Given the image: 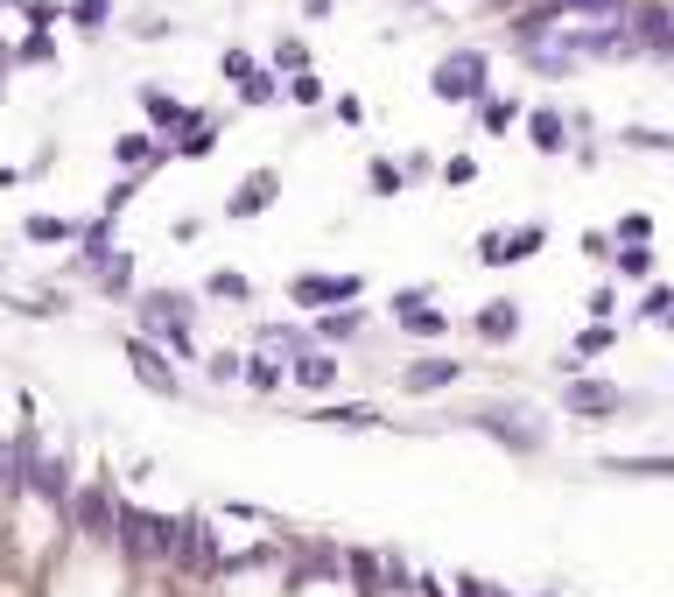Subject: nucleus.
<instances>
[{
	"mask_svg": "<svg viewBox=\"0 0 674 597\" xmlns=\"http://www.w3.org/2000/svg\"><path fill=\"white\" fill-rule=\"evenodd\" d=\"M611 148H640V156H674V134H667V127H640V120H625L619 134H611Z\"/></svg>",
	"mask_w": 674,
	"mask_h": 597,
	"instance_id": "35",
	"label": "nucleus"
},
{
	"mask_svg": "<svg viewBox=\"0 0 674 597\" xmlns=\"http://www.w3.org/2000/svg\"><path fill=\"white\" fill-rule=\"evenodd\" d=\"M260 64L275 71V78H296V71H317V56H310V43H302V35H281V43L267 50Z\"/></svg>",
	"mask_w": 674,
	"mask_h": 597,
	"instance_id": "33",
	"label": "nucleus"
},
{
	"mask_svg": "<svg viewBox=\"0 0 674 597\" xmlns=\"http://www.w3.org/2000/svg\"><path fill=\"white\" fill-rule=\"evenodd\" d=\"M8 64H14V71H50V64H56V35H35V29H29L22 43L8 50Z\"/></svg>",
	"mask_w": 674,
	"mask_h": 597,
	"instance_id": "37",
	"label": "nucleus"
},
{
	"mask_svg": "<svg viewBox=\"0 0 674 597\" xmlns=\"http://www.w3.org/2000/svg\"><path fill=\"white\" fill-rule=\"evenodd\" d=\"M127 310H133V331H141V338H162V331H197V323H204V296H197V288H141Z\"/></svg>",
	"mask_w": 674,
	"mask_h": 597,
	"instance_id": "6",
	"label": "nucleus"
},
{
	"mask_svg": "<svg viewBox=\"0 0 674 597\" xmlns=\"http://www.w3.org/2000/svg\"><path fill=\"white\" fill-rule=\"evenodd\" d=\"M527 148H534V156H548V162H563L576 148V127H569L563 99H534L527 106Z\"/></svg>",
	"mask_w": 674,
	"mask_h": 597,
	"instance_id": "13",
	"label": "nucleus"
},
{
	"mask_svg": "<svg viewBox=\"0 0 674 597\" xmlns=\"http://www.w3.org/2000/svg\"><path fill=\"white\" fill-rule=\"evenodd\" d=\"M611 275L646 288V281H661V254H653V246H611Z\"/></svg>",
	"mask_w": 674,
	"mask_h": 597,
	"instance_id": "28",
	"label": "nucleus"
},
{
	"mask_svg": "<svg viewBox=\"0 0 674 597\" xmlns=\"http://www.w3.org/2000/svg\"><path fill=\"white\" fill-rule=\"evenodd\" d=\"M590 323H619V288H611V281L590 288Z\"/></svg>",
	"mask_w": 674,
	"mask_h": 597,
	"instance_id": "49",
	"label": "nucleus"
},
{
	"mask_svg": "<svg viewBox=\"0 0 674 597\" xmlns=\"http://www.w3.org/2000/svg\"><path fill=\"white\" fill-rule=\"evenodd\" d=\"M233 92H239V106H246V113H267V106H281V78H275L267 64H260L246 85H233Z\"/></svg>",
	"mask_w": 674,
	"mask_h": 597,
	"instance_id": "39",
	"label": "nucleus"
},
{
	"mask_svg": "<svg viewBox=\"0 0 674 597\" xmlns=\"http://www.w3.org/2000/svg\"><path fill=\"white\" fill-rule=\"evenodd\" d=\"M246 394H260V401H281V387H288V359H275V352H254L246 344V380H239Z\"/></svg>",
	"mask_w": 674,
	"mask_h": 597,
	"instance_id": "26",
	"label": "nucleus"
},
{
	"mask_svg": "<svg viewBox=\"0 0 674 597\" xmlns=\"http://www.w3.org/2000/svg\"><path fill=\"white\" fill-rule=\"evenodd\" d=\"M569 352L584 359V365H590V359H605V352H619V323H584V331L569 338Z\"/></svg>",
	"mask_w": 674,
	"mask_h": 597,
	"instance_id": "38",
	"label": "nucleus"
},
{
	"mask_svg": "<svg viewBox=\"0 0 674 597\" xmlns=\"http://www.w3.org/2000/svg\"><path fill=\"white\" fill-rule=\"evenodd\" d=\"M275 198H281V169H275V162H260V169H246V177L225 190V218L246 225V218H260V211L275 204Z\"/></svg>",
	"mask_w": 674,
	"mask_h": 597,
	"instance_id": "15",
	"label": "nucleus"
},
{
	"mask_svg": "<svg viewBox=\"0 0 674 597\" xmlns=\"http://www.w3.org/2000/svg\"><path fill=\"white\" fill-rule=\"evenodd\" d=\"M667 387H674V373H667Z\"/></svg>",
	"mask_w": 674,
	"mask_h": 597,
	"instance_id": "60",
	"label": "nucleus"
},
{
	"mask_svg": "<svg viewBox=\"0 0 674 597\" xmlns=\"http://www.w3.org/2000/svg\"><path fill=\"white\" fill-rule=\"evenodd\" d=\"M225 534L211 513H176V542H169V576H183V584H218L225 569Z\"/></svg>",
	"mask_w": 674,
	"mask_h": 597,
	"instance_id": "4",
	"label": "nucleus"
},
{
	"mask_svg": "<svg viewBox=\"0 0 674 597\" xmlns=\"http://www.w3.org/2000/svg\"><path fill=\"white\" fill-rule=\"evenodd\" d=\"M254 352H275V359H302V352H317L310 317H260V323H254Z\"/></svg>",
	"mask_w": 674,
	"mask_h": 597,
	"instance_id": "18",
	"label": "nucleus"
},
{
	"mask_svg": "<svg viewBox=\"0 0 674 597\" xmlns=\"http://www.w3.org/2000/svg\"><path fill=\"white\" fill-rule=\"evenodd\" d=\"M92 296H99V302H133V296H141V275H133V254H127V246L99 267V275H92Z\"/></svg>",
	"mask_w": 674,
	"mask_h": 597,
	"instance_id": "23",
	"label": "nucleus"
},
{
	"mask_svg": "<svg viewBox=\"0 0 674 597\" xmlns=\"http://www.w3.org/2000/svg\"><path fill=\"white\" fill-rule=\"evenodd\" d=\"M288 387H296V394H310V401H338V387H344V352L317 344V352L288 359Z\"/></svg>",
	"mask_w": 674,
	"mask_h": 597,
	"instance_id": "11",
	"label": "nucleus"
},
{
	"mask_svg": "<svg viewBox=\"0 0 674 597\" xmlns=\"http://www.w3.org/2000/svg\"><path fill=\"white\" fill-rule=\"evenodd\" d=\"M542 254H548V218H520V225H506V267L542 260Z\"/></svg>",
	"mask_w": 674,
	"mask_h": 597,
	"instance_id": "29",
	"label": "nucleus"
},
{
	"mask_svg": "<svg viewBox=\"0 0 674 597\" xmlns=\"http://www.w3.org/2000/svg\"><path fill=\"white\" fill-rule=\"evenodd\" d=\"M429 302H442V288H436V281H408V288H394V296H387V323H394V317H408V310H429Z\"/></svg>",
	"mask_w": 674,
	"mask_h": 597,
	"instance_id": "40",
	"label": "nucleus"
},
{
	"mask_svg": "<svg viewBox=\"0 0 674 597\" xmlns=\"http://www.w3.org/2000/svg\"><path fill=\"white\" fill-rule=\"evenodd\" d=\"M457 422L478 429L485 443H499V450H513V457H548V429H542V415H534L527 401L492 394V401H478V408H464Z\"/></svg>",
	"mask_w": 674,
	"mask_h": 597,
	"instance_id": "1",
	"label": "nucleus"
},
{
	"mask_svg": "<svg viewBox=\"0 0 674 597\" xmlns=\"http://www.w3.org/2000/svg\"><path fill=\"white\" fill-rule=\"evenodd\" d=\"M78 233H85V218H64V211H29L22 218L29 246H78Z\"/></svg>",
	"mask_w": 674,
	"mask_h": 597,
	"instance_id": "25",
	"label": "nucleus"
},
{
	"mask_svg": "<svg viewBox=\"0 0 674 597\" xmlns=\"http://www.w3.org/2000/svg\"><path fill=\"white\" fill-rule=\"evenodd\" d=\"M120 352H127V373L141 380V394H156V401H190V380H183V365L169 359L156 338L127 331V338H120Z\"/></svg>",
	"mask_w": 674,
	"mask_h": 597,
	"instance_id": "9",
	"label": "nucleus"
},
{
	"mask_svg": "<svg viewBox=\"0 0 674 597\" xmlns=\"http://www.w3.org/2000/svg\"><path fill=\"white\" fill-rule=\"evenodd\" d=\"M204 380H211V387H239V380H246V352H239V344H211V352H204Z\"/></svg>",
	"mask_w": 674,
	"mask_h": 597,
	"instance_id": "34",
	"label": "nucleus"
},
{
	"mask_svg": "<svg viewBox=\"0 0 674 597\" xmlns=\"http://www.w3.org/2000/svg\"><path fill=\"white\" fill-rule=\"evenodd\" d=\"M555 401H563V415L576 422H619V415H640L653 408V394H625L619 380H605V373H569V380H555Z\"/></svg>",
	"mask_w": 674,
	"mask_h": 597,
	"instance_id": "5",
	"label": "nucleus"
},
{
	"mask_svg": "<svg viewBox=\"0 0 674 597\" xmlns=\"http://www.w3.org/2000/svg\"><path fill=\"white\" fill-rule=\"evenodd\" d=\"M373 310L365 302H338V310H323V317H310V331H317V344H331V352H352V344H365L373 338Z\"/></svg>",
	"mask_w": 674,
	"mask_h": 597,
	"instance_id": "17",
	"label": "nucleus"
},
{
	"mask_svg": "<svg viewBox=\"0 0 674 597\" xmlns=\"http://www.w3.org/2000/svg\"><path fill=\"white\" fill-rule=\"evenodd\" d=\"M338 14V0H302V22H331Z\"/></svg>",
	"mask_w": 674,
	"mask_h": 597,
	"instance_id": "55",
	"label": "nucleus"
},
{
	"mask_svg": "<svg viewBox=\"0 0 674 597\" xmlns=\"http://www.w3.org/2000/svg\"><path fill=\"white\" fill-rule=\"evenodd\" d=\"M281 99L296 113H323V106H331V85H323L317 71H296V78H281Z\"/></svg>",
	"mask_w": 674,
	"mask_h": 597,
	"instance_id": "32",
	"label": "nucleus"
},
{
	"mask_svg": "<svg viewBox=\"0 0 674 597\" xmlns=\"http://www.w3.org/2000/svg\"><path fill=\"white\" fill-rule=\"evenodd\" d=\"M169 239H176V246H190V239H204V218H176V225H169Z\"/></svg>",
	"mask_w": 674,
	"mask_h": 597,
	"instance_id": "54",
	"label": "nucleus"
},
{
	"mask_svg": "<svg viewBox=\"0 0 674 597\" xmlns=\"http://www.w3.org/2000/svg\"><path fill=\"white\" fill-rule=\"evenodd\" d=\"M492 71H499V64H492V50H485V43H450V50H442L436 64H429V99H436V106H464V113H471L478 99H485V92H499V85H492Z\"/></svg>",
	"mask_w": 674,
	"mask_h": 597,
	"instance_id": "2",
	"label": "nucleus"
},
{
	"mask_svg": "<svg viewBox=\"0 0 674 597\" xmlns=\"http://www.w3.org/2000/svg\"><path fill=\"white\" fill-rule=\"evenodd\" d=\"M310 415L331 422V429H387V408H379V401H323Z\"/></svg>",
	"mask_w": 674,
	"mask_h": 597,
	"instance_id": "27",
	"label": "nucleus"
},
{
	"mask_svg": "<svg viewBox=\"0 0 674 597\" xmlns=\"http://www.w3.org/2000/svg\"><path fill=\"white\" fill-rule=\"evenodd\" d=\"M597 471L605 478H674L667 450H597Z\"/></svg>",
	"mask_w": 674,
	"mask_h": 597,
	"instance_id": "20",
	"label": "nucleus"
},
{
	"mask_svg": "<svg viewBox=\"0 0 674 597\" xmlns=\"http://www.w3.org/2000/svg\"><path fill=\"white\" fill-rule=\"evenodd\" d=\"M8 50H14V43H8V35H0V64H8Z\"/></svg>",
	"mask_w": 674,
	"mask_h": 597,
	"instance_id": "57",
	"label": "nucleus"
},
{
	"mask_svg": "<svg viewBox=\"0 0 674 597\" xmlns=\"http://www.w3.org/2000/svg\"><path fill=\"white\" fill-rule=\"evenodd\" d=\"M22 22H29L35 35H50L56 22H64V0H29V8H22Z\"/></svg>",
	"mask_w": 674,
	"mask_h": 597,
	"instance_id": "45",
	"label": "nucleus"
},
{
	"mask_svg": "<svg viewBox=\"0 0 674 597\" xmlns=\"http://www.w3.org/2000/svg\"><path fill=\"white\" fill-rule=\"evenodd\" d=\"M394 331L421 344V352H436V344H450V310L442 302H429V310H408V317H394Z\"/></svg>",
	"mask_w": 674,
	"mask_h": 597,
	"instance_id": "24",
	"label": "nucleus"
},
{
	"mask_svg": "<svg viewBox=\"0 0 674 597\" xmlns=\"http://www.w3.org/2000/svg\"><path fill=\"white\" fill-rule=\"evenodd\" d=\"M436 183H442V190H471V183H478V156H442Z\"/></svg>",
	"mask_w": 674,
	"mask_h": 597,
	"instance_id": "43",
	"label": "nucleus"
},
{
	"mask_svg": "<svg viewBox=\"0 0 674 597\" xmlns=\"http://www.w3.org/2000/svg\"><path fill=\"white\" fill-rule=\"evenodd\" d=\"M464 331H471L478 344H492V352H513L520 331H527V310H520L513 296H492V302H478V310H471Z\"/></svg>",
	"mask_w": 674,
	"mask_h": 597,
	"instance_id": "12",
	"label": "nucleus"
},
{
	"mask_svg": "<svg viewBox=\"0 0 674 597\" xmlns=\"http://www.w3.org/2000/svg\"><path fill=\"white\" fill-rule=\"evenodd\" d=\"M611 246H653V218L646 211H625V218L611 225Z\"/></svg>",
	"mask_w": 674,
	"mask_h": 597,
	"instance_id": "42",
	"label": "nucleus"
},
{
	"mask_svg": "<svg viewBox=\"0 0 674 597\" xmlns=\"http://www.w3.org/2000/svg\"><path fill=\"white\" fill-rule=\"evenodd\" d=\"M14 183H22V169H8V162H0V190H14Z\"/></svg>",
	"mask_w": 674,
	"mask_h": 597,
	"instance_id": "56",
	"label": "nucleus"
},
{
	"mask_svg": "<svg viewBox=\"0 0 674 597\" xmlns=\"http://www.w3.org/2000/svg\"><path fill=\"white\" fill-rule=\"evenodd\" d=\"M478 267H506V225H485V233H478Z\"/></svg>",
	"mask_w": 674,
	"mask_h": 597,
	"instance_id": "46",
	"label": "nucleus"
},
{
	"mask_svg": "<svg viewBox=\"0 0 674 597\" xmlns=\"http://www.w3.org/2000/svg\"><path fill=\"white\" fill-rule=\"evenodd\" d=\"M197 296H204V302H225V310H254V296H260V288L246 281L239 267H211V275L197 281Z\"/></svg>",
	"mask_w": 674,
	"mask_h": 597,
	"instance_id": "22",
	"label": "nucleus"
},
{
	"mask_svg": "<svg viewBox=\"0 0 674 597\" xmlns=\"http://www.w3.org/2000/svg\"><path fill=\"white\" fill-rule=\"evenodd\" d=\"M436 156H429V148H408V156H400V177H408V183H436Z\"/></svg>",
	"mask_w": 674,
	"mask_h": 597,
	"instance_id": "47",
	"label": "nucleus"
},
{
	"mask_svg": "<svg viewBox=\"0 0 674 597\" xmlns=\"http://www.w3.org/2000/svg\"><path fill=\"white\" fill-rule=\"evenodd\" d=\"M331 120H338V127H365V99H359V92H338V99H331Z\"/></svg>",
	"mask_w": 674,
	"mask_h": 597,
	"instance_id": "50",
	"label": "nucleus"
},
{
	"mask_svg": "<svg viewBox=\"0 0 674 597\" xmlns=\"http://www.w3.org/2000/svg\"><path fill=\"white\" fill-rule=\"evenodd\" d=\"M471 380V365L450 352V344H436V352H415L408 365L394 373V387L408 394V401H436V394H457Z\"/></svg>",
	"mask_w": 674,
	"mask_h": 597,
	"instance_id": "10",
	"label": "nucleus"
},
{
	"mask_svg": "<svg viewBox=\"0 0 674 597\" xmlns=\"http://www.w3.org/2000/svg\"><path fill=\"white\" fill-rule=\"evenodd\" d=\"M113 513H120L113 478H78V492H71V507H64V527L92 548H113Z\"/></svg>",
	"mask_w": 674,
	"mask_h": 597,
	"instance_id": "8",
	"label": "nucleus"
},
{
	"mask_svg": "<svg viewBox=\"0 0 674 597\" xmlns=\"http://www.w3.org/2000/svg\"><path fill=\"white\" fill-rule=\"evenodd\" d=\"M632 317L653 323V331H674V281H646L640 302H632Z\"/></svg>",
	"mask_w": 674,
	"mask_h": 597,
	"instance_id": "30",
	"label": "nucleus"
},
{
	"mask_svg": "<svg viewBox=\"0 0 674 597\" xmlns=\"http://www.w3.org/2000/svg\"><path fill=\"white\" fill-rule=\"evenodd\" d=\"M64 22L78 35H106L113 29V0H64Z\"/></svg>",
	"mask_w": 674,
	"mask_h": 597,
	"instance_id": "36",
	"label": "nucleus"
},
{
	"mask_svg": "<svg viewBox=\"0 0 674 597\" xmlns=\"http://www.w3.org/2000/svg\"><path fill=\"white\" fill-rule=\"evenodd\" d=\"M50 169H56V148H35L29 169H22V183H29V177H50Z\"/></svg>",
	"mask_w": 674,
	"mask_h": 597,
	"instance_id": "53",
	"label": "nucleus"
},
{
	"mask_svg": "<svg viewBox=\"0 0 674 597\" xmlns=\"http://www.w3.org/2000/svg\"><path fill=\"white\" fill-rule=\"evenodd\" d=\"M141 183H148V177H113V190L99 198V211H106V218H120V211H127L133 198H141Z\"/></svg>",
	"mask_w": 674,
	"mask_h": 597,
	"instance_id": "44",
	"label": "nucleus"
},
{
	"mask_svg": "<svg viewBox=\"0 0 674 597\" xmlns=\"http://www.w3.org/2000/svg\"><path fill=\"white\" fill-rule=\"evenodd\" d=\"M169 35H176L169 14H133V43H169Z\"/></svg>",
	"mask_w": 674,
	"mask_h": 597,
	"instance_id": "48",
	"label": "nucleus"
},
{
	"mask_svg": "<svg viewBox=\"0 0 674 597\" xmlns=\"http://www.w3.org/2000/svg\"><path fill=\"white\" fill-rule=\"evenodd\" d=\"M254 71H260V56L246 50V43H225V50H218V78H225V85H246Z\"/></svg>",
	"mask_w": 674,
	"mask_h": 597,
	"instance_id": "41",
	"label": "nucleus"
},
{
	"mask_svg": "<svg viewBox=\"0 0 674 597\" xmlns=\"http://www.w3.org/2000/svg\"><path fill=\"white\" fill-rule=\"evenodd\" d=\"M400 190H408V177H400L394 156H365V198L387 204V198H400Z\"/></svg>",
	"mask_w": 674,
	"mask_h": 597,
	"instance_id": "31",
	"label": "nucleus"
},
{
	"mask_svg": "<svg viewBox=\"0 0 674 597\" xmlns=\"http://www.w3.org/2000/svg\"><path fill=\"white\" fill-rule=\"evenodd\" d=\"M576 246H584V254H590L597 267H611V233H605V225H590V233L576 239Z\"/></svg>",
	"mask_w": 674,
	"mask_h": 597,
	"instance_id": "51",
	"label": "nucleus"
},
{
	"mask_svg": "<svg viewBox=\"0 0 674 597\" xmlns=\"http://www.w3.org/2000/svg\"><path fill=\"white\" fill-rule=\"evenodd\" d=\"M0 281H8V260H0Z\"/></svg>",
	"mask_w": 674,
	"mask_h": 597,
	"instance_id": "59",
	"label": "nucleus"
},
{
	"mask_svg": "<svg viewBox=\"0 0 674 597\" xmlns=\"http://www.w3.org/2000/svg\"><path fill=\"white\" fill-rule=\"evenodd\" d=\"M113 169H120V177H156V169H169V141L148 134V127L113 134Z\"/></svg>",
	"mask_w": 674,
	"mask_h": 597,
	"instance_id": "16",
	"label": "nucleus"
},
{
	"mask_svg": "<svg viewBox=\"0 0 674 597\" xmlns=\"http://www.w3.org/2000/svg\"><path fill=\"white\" fill-rule=\"evenodd\" d=\"M169 542H176V513H148L133 499H120V513H113V555L127 569H169Z\"/></svg>",
	"mask_w": 674,
	"mask_h": 597,
	"instance_id": "3",
	"label": "nucleus"
},
{
	"mask_svg": "<svg viewBox=\"0 0 674 597\" xmlns=\"http://www.w3.org/2000/svg\"><path fill=\"white\" fill-rule=\"evenodd\" d=\"M281 296H288L296 317H323V310H338V302H365V281L359 275H331V267H302V275L281 281Z\"/></svg>",
	"mask_w": 674,
	"mask_h": 597,
	"instance_id": "7",
	"label": "nucleus"
},
{
	"mask_svg": "<svg viewBox=\"0 0 674 597\" xmlns=\"http://www.w3.org/2000/svg\"><path fill=\"white\" fill-rule=\"evenodd\" d=\"M0 99H8V92H0Z\"/></svg>",
	"mask_w": 674,
	"mask_h": 597,
	"instance_id": "61",
	"label": "nucleus"
},
{
	"mask_svg": "<svg viewBox=\"0 0 674 597\" xmlns=\"http://www.w3.org/2000/svg\"><path fill=\"white\" fill-rule=\"evenodd\" d=\"M133 106H141V127H148V134H162V141H176V134H183V127L204 113V106L176 99L169 85H141V92H133Z\"/></svg>",
	"mask_w": 674,
	"mask_h": 597,
	"instance_id": "14",
	"label": "nucleus"
},
{
	"mask_svg": "<svg viewBox=\"0 0 674 597\" xmlns=\"http://www.w3.org/2000/svg\"><path fill=\"white\" fill-rule=\"evenodd\" d=\"M569 162H576V169H605V148H597V141H576Z\"/></svg>",
	"mask_w": 674,
	"mask_h": 597,
	"instance_id": "52",
	"label": "nucleus"
},
{
	"mask_svg": "<svg viewBox=\"0 0 674 597\" xmlns=\"http://www.w3.org/2000/svg\"><path fill=\"white\" fill-rule=\"evenodd\" d=\"M471 120H478L485 141H506L513 127H527V99H520V92H485V99L471 106Z\"/></svg>",
	"mask_w": 674,
	"mask_h": 597,
	"instance_id": "19",
	"label": "nucleus"
},
{
	"mask_svg": "<svg viewBox=\"0 0 674 597\" xmlns=\"http://www.w3.org/2000/svg\"><path fill=\"white\" fill-rule=\"evenodd\" d=\"M218 134H225L218 113H197V120L169 141V162H211V156H218Z\"/></svg>",
	"mask_w": 674,
	"mask_h": 597,
	"instance_id": "21",
	"label": "nucleus"
},
{
	"mask_svg": "<svg viewBox=\"0 0 674 597\" xmlns=\"http://www.w3.org/2000/svg\"><path fill=\"white\" fill-rule=\"evenodd\" d=\"M0 8H29V0H0Z\"/></svg>",
	"mask_w": 674,
	"mask_h": 597,
	"instance_id": "58",
	"label": "nucleus"
}]
</instances>
